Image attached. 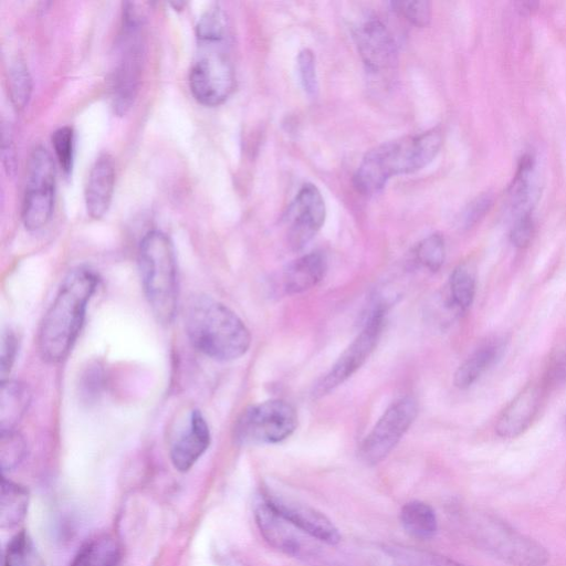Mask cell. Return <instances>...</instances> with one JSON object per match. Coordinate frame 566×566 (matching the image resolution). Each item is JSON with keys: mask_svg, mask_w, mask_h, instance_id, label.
I'll return each instance as SVG.
<instances>
[{"mask_svg": "<svg viewBox=\"0 0 566 566\" xmlns=\"http://www.w3.org/2000/svg\"><path fill=\"white\" fill-rule=\"evenodd\" d=\"M196 53L189 71V87L201 105L224 103L235 87L231 29L219 7L207 10L196 25Z\"/></svg>", "mask_w": 566, "mask_h": 566, "instance_id": "cell-1", "label": "cell"}, {"mask_svg": "<svg viewBox=\"0 0 566 566\" xmlns=\"http://www.w3.org/2000/svg\"><path fill=\"white\" fill-rule=\"evenodd\" d=\"M98 281L96 272L84 265L72 269L64 277L38 333V350L44 361L56 364L69 355Z\"/></svg>", "mask_w": 566, "mask_h": 566, "instance_id": "cell-2", "label": "cell"}, {"mask_svg": "<svg viewBox=\"0 0 566 566\" xmlns=\"http://www.w3.org/2000/svg\"><path fill=\"white\" fill-rule=\"evenodd\" d=\"M185 328L191 345L220 361L243 356L251 335L243 321L227 305L207 296H193L186 310Z\"/></svg>", "mask_w": 566, "mask_h": 566, "instance_id": "cell-3", "label": "cell"}, {"mask_svg": "<svg viewBox=\"0 0 566 566\" xmlns=\"http://www.w3.org/2000/svg\"><path fill=\"white\" fill-rule=\"evenodd\" d=\"M443 143L439 129L405 136L369 150L354 175V186L364 195L379 191L394 176L422 169L438 155Z\"/></svg>", "mask_w": 566, "mask_h": 566, "instance_id": "cell-4", "label": "cell"}, {"mask_svg": "<svg viewBox=\"0 0 566 566\" xmlns=\"http://www.w3.org/2000/svg\"><path fill=\"white\" fill-rule=\"evenodd\" d=\"M138 265L143 289L154 316L169 324L178 303V271L169 237L159 230L147 232L140 241Z\"/></svg>", "mask_w": 566, "mask_h": 566, "instance_id": "cell-5", "label": "cell"}, {"mask_svg": "<svg viewBox=\"0 0 566 566\" xmlns=\"http://www.w3.org/2000/svg\"><path fill=\"white\" fill-rule=\"evenodd\" d=\"M145 59L144 17L135 3L123 8L117 55L112 75L113 107L118 115L133 106L140 85Z\"/></svg>", "mask_w": 566, "mask_h": 566, "instance_id": "cell-6", "label": "cell"}, {"mask_svg": "<svg viewBox=\"0 0 566 566\" xmlns=\"http://www.w3.org/2000/svg\"><path fill=\"white\" fill-rule=\"evenodd\" d=\"M472 533L479 546L510 566H545L549 560L541 543L492 514L479 513Z\"/></svg>", "mask_w": 566, "mask_h": 566, "instance_id": "cell-7", "label": "cell"}, {"mask_svg": "<svg viewBox=\"0 0 566 566\" xmlns=\"http://www.w3.org/2000/svg\"><path fill=\"white\" fill-rule=\"evenodd\" d=\"M297 426L295 408L282 399H272L247 408L234 426V438L242 444L277 443Z\"/></svg>", "mask_w": 566, "mask_h": 566, "instance_id": "cell-8", "label": "cell"}, {"mask_svg": "<svg viewBox=\"0 0 566 566\" xmlns=\"http://www.w3.org/2000/svg\"><path fill=\"white\" fill-rule=\"evenodd\" d=\"M55 198V169L48 149L35 146L27 164V182L22 202V222L30 231L40 230L50 221Z\"/></svg>", "mask_w": 566, "mask_h": 566, "instance_id": "cell-9", "label": "cell"}, {"mask_svg": "<svg viewBox=\"0 0 566 566\" xmlns=\"http://www.w3.org/2000/svg\"><path fill=\"white\" fill-rule=\"evenodd\" d=\"M386 307L373 310L363 329L339 356L329 371L319 379L313 389V397L321 398L333 391L352 377L373 353L385 326Z\"/></svg>", "mask_w": 566, "mask_h": 566, "instance_id": "cell-10", "label": "cell"}, {"mask_svg": "<svg viewBox=\"0 0 566 566\" xmlns=\"http://www.w3.org/2000/svg\"><path fill=\"white\" fill-rule=\"evenodd\" d=\"M418 415L417 401L403 397L392 402L360 443L358 455L367 465L382 461L397 446Z\"/></svg>", "mask_w": 566, "mask_h": 566, "instance_id": "cell-11", "label": "cell"}, {"mask_svg": "<svg viewBox=\"0 0 566 566\" xmlns=\"http://www.w3.org/2000/svg\"><path fill=\"white\" fill-rule=\"evenodd\" d=\"M289 212L291 224L287 241L294 251H298L314 238L325 221L326 208L318 188L313 184L303 185Z\"/></svg>", "mask_w": 566, "mask_h": 566, "instance_id": "cell-12", "label": "cell"}, {"mask_svg": "<svg viewBox=\"0 0 566 566\" xmlns=\"http://www.w3.org/2000/svg\"><path fill=\"white\" fill-rule=\"evenodd\" d=\"M262 497L303 534L327 545L340 541L337 527L315 507L270 491Z\"/></svg>", "mask_w": 566, "mask_h": 566, "instance_id": "cell-13", "label": "cell"}, {"mask_svg": "<svg viewBox=\"0 0 566 566\" xmlns=\"http://www.w3.org/2000/svg\"><path fill=\"white\" fill-rule=\"evenodd\" d=\"M354 36L360 57L369 71L381 73L394 67L397 61L396 42L381 21L371 19L361 23Z\"/></svg>", "mask_w": 566, "mask_h": 566, "instance_id": "cell-14", "label": "cell"}, {"mask_svg": "<svg viewBox=\"0 0 566 566\" xmlns=\"http://www.w3.org/2000/svg\"><path fill=\"white\" fill-rule=\"evenodd\" d=\"M254 520L260 534L269 545L290 556L301 554L303 548L302 532L263 497L254 506Z\"/></svg>", "mask_w": 566, "mask_h": 566, "instance_id": "cell-15", "label": "cell"}, {"mask_svg": "<svg viewBox=\"0 0 566 566\" xmlns=\"http://www.w3.org/2000/svg\"><path fill=\"white\" fill-rule=\"evenodd\" d=\"M209 426L199 410H192L187 427L171 441L169 457L179 472L189 471L210 444Z\"/></svg>", "mask_w": 566, "mask_h": 566, "instance_id": "cell-16", "label": "cell"}, {"mask_svg": "<svg viewBox=\"0 0 566 566\" xmlns=\"http://www.w3.org/2000/svg\"><path fill=\"white\" fill-rule=\"evenodd\" d=\"M543 397L542 386L526 385L505 407L495 424L496 433L502 438H516L531 426L538 412Z\"/></svg>", "mask_w": 566, "mask_h": 566, "instance_id": "cell-17", "label": "cell"}, {"mask_svg": "<svg viewBox=\"0 0 566 566\" xmlns=\"http://www.w3.org/2000/svg\"><path fill=\"white\" fill-rule=\"evenodd\" d=\"M115 187V165L109 154H101L88 172L85 185L86 211L93 219H101L108 210Z\"/></svg>", "mask_w": 566, "mask_h": 566, "instance_id": "cell-18", "label": "cell"}, {"mask_svg": "<svg viewBox=\"0 0 566 566\" xmlns=\"http://www.w3.org/2000/svg\"><path fill=\"white\" fill-rule=\"evenodd\" d=\"M535 157L526 153L517 164L515 175L506 191V202L514 220L532 214L538 200V185L536 180Z\"/></svg>", "mask_w": 566, "mask_h": 566, "instance_id": "cell-19", "label": "cell"}, {"mask_svg": "<svg viewBox=\"0 0 566 566\" xmlns=\"http://www.w3.org/2000/svg\"><path fill=\"white\" fill-rule=\"evenodd\" d=\"M506 348L504 337H493L475 348L458 367L453 384L459 389H467L475 384L499 359Z\"/></svg>", "mask_w": 566, "mask_h": 566, "instance_id": "cell-20", "label": "cell"}, {"mask_svg": "<svg viewBox=\"0 0 566 566\" xmlns=\"http://www.w3.org/2000/svg\"><path fill=\"white\" fill-rule=\"evenodd\" d=\"M327 270L321 252H312L292 261L283 270L282 283L287 294H298L317 285Z\"/></svg>", "mask_w": 566, "mask_h": 566, "instance_id": "cell-21", "label": "cell"}, {"mask_svg": "<svg viewBox=\"0 0 566 566\" xmlns=\"http://www.w3.org/2000/svg\"><path fill=\"white\" fill-rule=\"evenodd\" d=\"M120 546L114 536L98 534L78 548L69 566H119Z\"/></svg>", "mask_w": 566, "mask_h": 566, "instance_id": "cell-22", "label": "cell"}, {"mask_svg": "<svg viewBox=\"0 0 566 566\" xmlns=\"http://www.w3.org/2000/svg\"><path fill=\"white\" fill-rule=\"evenodd\" d=\"M30 403L28 387L11 379L1 380L0 428L1 431L14 430Z\"/></svg>", "mask_w": 566, "mask_h": 566, "instance_id": "cell-23", "label": "cell"}, {"mask_svg": "<svg viewBox=\"0 0 566 566\" xmlns=\"http://www.w3.org/2000/svg\"><path fill=\"white\" fill-rule=\"evenodd\" d=\"M29 506V491L21 484L1 476L0 526L13 528L25 517Z\"/></svg>", "mask_w": 566, "mask_h": 566, "instance_id": "cell-24", "label": "cell"}, {"mask_svg": "<svg viewBox=\"0 0 566 566\" xmlns=\"http://www.w3.org/2000/svg\"><path fill=\"white\" fill-rule=\"evenodd\" d=\"M400 522L410 536L421 541L432 538L438 530L434 510L422 501L407 502L401 507Z\"/></svg>", "mask_w": 566, "mask_h": 566, "instance_id": "cell-25", "label": "cell"}, {"mask_svg": "<svg viewBox=\"0 0 566 566\" xmlns=\"http://www.w3.org/2000/svg\"><path fill=\"white\" fill-rule=\"evenodd\" d=\"M382 552L388 566H470L441 554L400 545L385 546Z\"/></svg>", "mask_w": 566, "mask_h": 566, "instance_id": "cell-26", "label": "cell"}, {"mask_svg": "<svg viewBox=\"0 0 566 566\" xmlns=\"http://www.w3.org/2000/svg\"><path fill=\"white\" fill-rule=\"evenodd\" d=\"M476 290L475 273L469 263L459 264L448 283V304L458 312H465L473 303Z\"/></svg>", "mask_w": 566, "mask_h": 566, "instance_id": "cell-27", "label": "cell"}, {"mask_svg": "<svg viewBox=\"0 0 566 566\" xmlns=\"http://www.w3.org/2000/svg\"><path fill=\"white\" fill-rule=\"evenodd\" d=\"M3 566H45L32 538L21 531L7 544Z\"/></svg>", "mask_w": 566, "mask_h": 566, "instance_id": "cell-28", "label": "cell"}, {"mask_svg": "<svg viewBox=\"0 0 566 566\" xmlns=\"http://www.w3.org/2000/svg\"><path fill=\"white\" fill-rule=\"evenodd\" d=\"M8 91L17 109H22L28 105L32 92V78L28 66L21 60H15L9 67Z\"/></svg>", "mask_w": 566, "mask_h": 566, "instance_id": "cell-29", "label": "cell"}, {"mask_svg": "<svg viewBox=\"0 0 566 566\" xmlns=\"http://www.w3.org/2000/svg\"><path fill=\"white\" fill-rule=\"evenodd\" d=\"M446 258V245L440 233H432L421 240L415 249L416 261L427 270L437 272Z\"/></svg>", "mask_w": 566, "mask_h": 566, "instance_id": "cell-30", "label": "cell"}, {"mask_svg": "<svg viewBox=\"0 0 566 566\" xmlns=\"http://www.w3.org/2000/svg\"><path fill=\"white\" fill-rule=\"evenodd\" d=\"M25 451L27 443L15 429L1 431L0 465L2 474L17 468L23 460Z\"/></svg>", "mask_w": 566, "mask_h": 566, "instance_id": "cell-31", "label": "cell"}, {"mask_svg": "<svg viewBox=\"0 0 566 566\" xmlns=\"http://www.w3.org/2000/svg\"><path fill=\"white\" fill-rule=\"evenodd\" d=\"M52 145L61 169L67 177L72 172L74 160V130L62 126L52 134Z\"/></svg>", "mask_w": 566, "mask_h": 566, "instance_id": "cell-32", "label": "cell"}, {"mask_svg": "<svg viewBox=\"0 0 566 566\" xmlns=\"http://www.w3.org/2000/svg\"><path fill=\"white\" fill-rule=\"evenodd\" d=\"M391 6L395 11L416 27L423 28L430 23L431 3L429 1H396Z\"/></svg>", "mask_w": 566, "mask_h": 566, "instance_id": "cell-33", "label": "cell"}, {"mask_svg": "<svg viewBox=\"0 0 566 566\" xmlns=\"http://www.w3.org/2000/svg\"><path fill=\"white\" fill-rule=\"evenodd\" d=\"M297 70L301 84L308 96H316L318 81L315 55L310 49H303L297 55Z\"/></svg>", "mask_w": 566, "mask_h": 566, "instance_id": "cell-34", "label": "cell"}, {"mask_svg": "<svg viewBox=\"0 0 566 566\" xmlns=\"http://www.w3.org/2000/svg\"><path fill=\"white\" fill-rule=\"evenodd\" d=\"M493 196L489 192L481 193L472 199L460 216L462 228L470 229L479 223L493 206Z\"/></svg>", "mask_w": 566, "mask_h": 566, "instance_id": "cell-35", "label": "cell"}, {"mask_svg": "<svg viewBox=\"0 0 566 566\" xmlns=\"http://www.w3.org/2000/svg\"><path fill=\"white\" fill-rule=\"evenodd\" d=\"M534 234V220L532 214L523 216L513 221L510 239L517 249L526 248Z\"/></svg>", "mask_w": 566, "mask_h": 566, "instance_id": "cell-36", "label": "cell"}, {"mask_svg": "<svg viewBox=\"0 0 566 566\" xmlns=\"http://www.w3.org/2000/svg\"><path fill=\"white\" fill-rule=\"evenodd\" d=\"M18 338L12 331L2 334L0 369L1 380H4L10 373L17 356Z\"/></svg>", "mask_w": 566, "mask_h": 566, "instance_id": "cell-37", "label": "cell"}, {"mask_svg": "<svg viewBox=\"0 0 566 566\" xmlns=\"http://www.w3.org/2000/svg\"><path fill=\"white\" fill-rule=\"evenodd\" d=\"M2 157H3V164L8 171V174H11L14 170V147H13V140L10 132H6L3 134V145H2Z\"/></svg>", "mask_w": 566, "mask_h": 566, "instance_id": "cell-38", "label": "cell"}, {"mask_svg": "<svg viewBox=\"0 0 566 566\" xmlns=\"http://www.w3.org/2000/svg\"><path fill=\"white\" fill-rule=\"evenodd\" d=\"M553 377L558 380L566 382V355H564L555 365L553 370Z\"/></svg>", "mask_w": 566, "mask_h": 566, "instance_id": "cell-39", "label": "cell"}, {"mask_svg": "<svg viewBox=\"0 0 566 566\" xmlns=\"http://www.w3.org/2000/svg\"><path fill=\"white\" fill-rule=\"evenodd\" d=\"M223 566H245L242 562L237 558L229 557L224 560Z\"/></svg>", "mask_w": 566, "mask_h": 566, "instance_id": "cell-40", "label": "cell"}]
</instances>
